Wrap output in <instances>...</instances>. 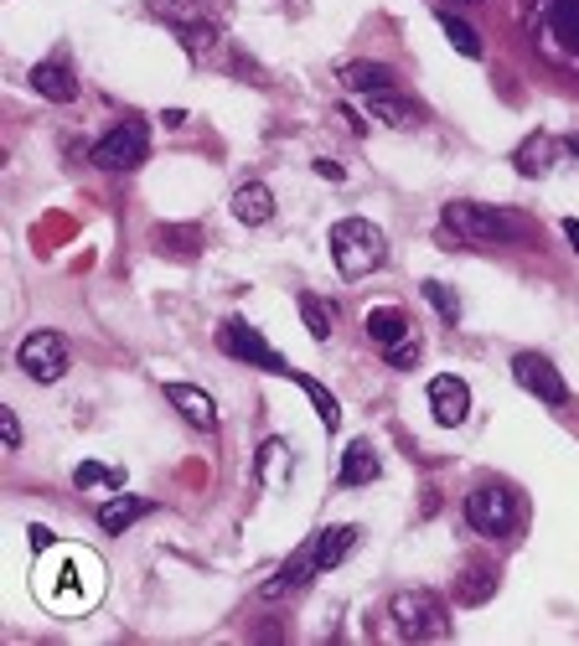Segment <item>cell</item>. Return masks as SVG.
<instances>
[{
	"mask_svg": "<svg viewBox=\"0 0 579 646\" xmlns=\"http://www.w3.org/2000/svg\"><path fill=\"white\" fill-rule=\"evenodd\" d=\"M166 404H171L192 430H213V424H218V404H213L197 383H166Z\"/></svg>",
	"mask_w": 579,
	"mask_h": 646,
	"instance_id": "11",
	"label": "cell"
},
{
	"mask_svg": "<svg viewBox=\"0 0 579 646\" xmlns=\"http://www.w3.org/2000/svg\"><path fill=\"white\" fill-rule=\"evenodd\" d=\"M156 243L166 249V254L192 259V254H197V243H202V228H192V223H181V228H160Z\"/></svg>",
	"mask_w": 579,
	"mask_h": 646,
	"instance_id": "25",
	"label": "cell"
},
{
	"mask_svg": "<svg viewBox=\"0 0 579 646\" xmlns=\"http://www.w3.org/2000/svg\"><path fill=\"white\" fill-rule=\"evenodd\" d=\"M341 83L367 98V94H378V88H394V73H388L383 62H347V68H341Z\"/></svg>",
	"mask_w": 579,
	"mask_h": 646,
	"instance_id": "21",
	"label": "cell"
},
{
	"mask_svg": "<svg viewBox=\"0 0 579 646\" xmlns=\"http://www.w3.org/2000/svg\"><path fill=\"white\" fill-rule=\"evenodd\" d=\"M120 481H124V470L104 466V460H83V466L73 470V487H79V491H88V487H120Z\"/></svg>",
	"mask_w": 579,
	"mask_h": 646,
	"instance_id": "26",
	"label": "cell"
},
{
	"mask_svg": "<svg viewBox=\"0 0 579 646\" xmlns=\"http://www.w3.org/2000/svg\"><path fill=\"white\" fill-rule=\"evenodd\" d=\"M424 300L435 306L445 321H460V300H456V290H445L439 279H424Z\"/></svg>",
	"mask_w": 579,
	"mask_h": 646,
	"instance_id": "28",
	"label": "cell"
},
{
	"mask_svg": "<svg viewBox=\"0 0 579 646\" xmlns=\"http://www.w3.org/2000/svg\"><path fill=\"white\" fill-rule=\"evenodd\" d=\"M388 615H394V626H399L409 642H430V636H445V626H450L445 606H439L430 589H399V595L388 600Z\"/></svg>",
	"mask_w": 579,
	"mask_h": 646,
	"instance_id": "4",
	"label": "cell"
},
{
	"mask_svg": "<svg viewBox=\"0 0 579 646\" xmlns=\"http://www.w3.org/2000/svg\"><path fill=\"white\" fill-rule=\"evenodd\" d=\"M492 595H497V564L471 559V564L460 569V579H456V606H486Z\"/></svg>",
	"mask_w": 579,
	"mask_h": 646,
	"instance_id": "14",
	"label": "cell"
},
{
	"mask_svg": "<svg viewBox=\"0 0 579 646\" xmlns=\"http://www.w3.org/2000/svg\"><path fill=\"white\" fill-rule=\"evenodd\" d=\"M26 538H32V549H37V553H47V549H52V528H41V523H37L32 533H26Z\"/></svg>",
	"mask_w": 579,
	"mask_h": 646,
	"instance_id": "31",
	"label": "cell"
},
{
	"mask_svg": "<svg viewBox=\"0 0 579 646\" xmlns=\"http://www.w3.org/2000/svg\"><path fill=\"white\" fill-rule=\"evenodd\" d=\"M466 5H477V0H466Z\"/></svg>",
	"mask_w": 579,
	"mask_h": 646,
	"instance_id": "35",
	"label": "cell"
},
{
	"mask_svg": "<svg viewBox=\"0 0 579 646\" xmlns=\"http://www.w3.org/2000/svg\"><path fill=\"white\" fill-rule=\"evenodd\" d=\"M367 336H373L378 347H394V342L409 336V321H403V311H394V306H378V311H367Z\"/></svg>",
	"mask_w": 579,
	"mask_h": 646,
	"instance_id": "22",
	"label": "cell"
},
{
	"mask_svg": "<svg viewBox=\"0 0 579 646\" xmlns=\"http://www.w3.org/2000/svg\"><path fill=\"white\" fill-rule=\"evenodd\" d=\"M145 156H150V135H145L141 119L114 124V130L94 145V166H104V171H135Z\"/></svg>",
	"mask_w": 579,
	"mask_h": 646,
	"instance_id": "6",
	"label": "cell"
},
{
	"mask_svg": "<svg viewBox=\"0 0 579 646\" xmlns=\"http://www.w3.org/2000/svg\"><path fill=\"white\" fill-rule=\"evenodd\" d=\"M430 414H435V424L456 430L460 419L471 414V388H466V378H456V372L430 378Z\"/></svg>",
	"mask_w": 579,
	"mask_h": 646,
	"instance_id": "10",
	"label": "cell"
},
{
	"mask_svg": "<svg viewBox=\"0 0 579 646\" xmlns=\"http://www.w3.org/2000/svg\"><path fill=\"white\" fill-rule=\"evenodd\" d=\"M548 32L564 52H579V0H548Z\"/></svg>",
	"mask_w": 579,
	"mask_h": 646,
	"instance_id": "19",
	"label": "cell"
},
{
	"mask_svg": "<svg viewBox=\"0 0 579 646\" xmlns=\"http://www.w3.org/2000/svg\"><path fill=\"white\" fill-rule=\"evenodd\" d=\"M378 451H373V440H352L347 455H341V470L337 481L341 487H367V481H378Z\"/></svg>",
	"mask_w": 579,
	"mask_h": 646,
	"instance_id": "16",
	"label": "cell"
},
{
	"mask_svg": "<svg viewBox=\"0 0 579 646\" xmlns=\"http://www.w3.org/2000/svg\"><path fill=\"white\" fill-rule=\"evenodd\" d=\"M16 362L32 383H58L62 372H68V342H62L58 332H32L21 342Z\"/></svg>",
	"mask_w": 579,
	"mask_h": 646,
	"instance_id": "8",
	"label": "cell"
},
{
	"mask_svg": "<svg viewBox=\"0 0 579 646\" xmlns=\"http://www.w3.org/2000/svg\"><path fill=\"white\" fill-rule=\"evenodd\" d=\"M445 228L466 243H507L518 238V223L512 213H497V207H481V202H445Z\"/></svg>",
	"mask_w": 579,
	"mask_h": 646,
	"instance_id": "3",
	"label": "cell"
},
{
	"mask_svg": "<svg viewBox=\"0 0 579 646\" xmlns=\"http://www.w3.org/2000/svg\"><path fill=\"white\" fill-rule=\"evenodd\" d=\"M564 238H569V249L579 254V217H564Z\"/></svg>",
	"mask_w": 579,
	"mask_h": 646,
	"instance_id": "33",
	"label": "cell"
},
{
	"mask_svg": "<svg viewBox=\"0 0 579 646\" xmlns=\"http://www.w3.org/2000/svg\"><path fill=\"white\" fill-rule=\"evenodd\" d=\"M41 595H47V606L58 610V615H83V610L99 606L104 595V569L94 553H62L58 574L41 585Z\"/></svg>",
	"mask_w": 579,
	"mask_h": 646,
	"instance_id": "1",
	"label": "cell"
},
{
	"mask_svg": "<svg viewBox=\"0 0 579 646\" xmlns=\"http://www.w3.org/2000/svg\"><path fill=\"white\" fill-rule=\"evenodd\" d=\"M290 378H295V383H300V393H305V398H311V404H316L321 424H326V430H337V424H341V409H337V398H331V393L321 388L316 378H305V372H290Z\"/></svg>",
	"mask_w": 579,
	"mask_h": 646,
	"instance_id": "24",
	"label": "cell"
},
{
	"mask_svg": "<svg viewBox=\"0 0 579 646\" xmlns=\"http://www.w3.org/2000/svg\"><path fill=\"white\" fill-rule=\"evenodd\" d=\"M0 434H5V451H21V419H16V409H0Z\"/></svg>",
	"mask_w": 579,
	"mask_h": 646,
	"instance_id": "30",
	"label": "cell"
},
{
	"mask_svg": "<svg viewBox=\"0 0 579 646\" xmlns=\"http://www.w3.org/2000/svg\"><path fill=\"white\" fill-rule=\"evenodd\" d=\"M316 177H326V181H341V166H337V160H316Z\"/></svg>",
	"mask_w": 579,
	"mask_h": 646,
	"instance_id": "32",
	"label": "cell"
},
{
	"mask_svg": "<svg viewBox=\"0 0 579 646\" xmlns=\"http://www.w3.org/2000/svg\"><path fill=\"white\" fill-rule=\"evenodd\" d=\"M564 151H569V156H579V135H569V140H564Z\"/></svg>",
	"mask_w": 579,
	"mask_h": 646,
	"instance_id": "34",
	"label": "cell"
},
{
	"mask_svg": "<svg viewBox=\"0 0 579 646\" xmlns=\"http://www.w3.org/2000/svg\"><path fill=\"white\" fill-rule=\"evenodd\" d=\"M512 378H518L522 388L533 393V398H543V404H569V383H564V372L548 362V357H539V352H518L512 357Z\"/></svg>",
	"mask_w": 579,
	"mask_h": 646,
	"instance_id": "9",
	"label": "cell"
},
{
	"mask_svg": "<svg viewBox=\"0 0 579 646\" xmlns=\"http://www.w3.org/2000/svg\"><path fill=\"white\" fill-rule=\"evenodd\" d=\"M218 347H222L228 357H239V362H249V368H264V372H290V368H285V357L275 352V347H269V342H264V336L254 332L249 321H239V315H233V321H222Z\"/></svg>",
	"mask_w": 579,
	"mask_h": 646,
	"instance_id": "7",
	"label": "cell"
},
{
	"mask_svg": "<svg viewBox=\"0 0 579 646\" xmlns=\"http://www.w3.org/2000/svg\"><path fill=\"white\" fill-rule=\"evenodd\" d=\"M358 549V528H326L316 538V569H337V564H347V553Z\"/></svg>",
	"mask_w": 579,
	"mask_h": 646,
	"instance_id": "20",
	"label": "cell"
},
{
	"mask_svg": "<svg viewBox=\"0 0 579 646\" xmlns=\"http://www.w3.org/2000/svg\"><path fill=\"white\" fill-rule=\"evenodd\" d=\"M150 512H156V502H145V497H114V502H104L99 507V528L124 533V528H135L141 517H150Z\"/></svg>",
	"mask_w": 579,
	"mask_h": 646,
	"instance_id": "17",
	"label": "cell"
},
{
	"mask_svg": "<svg viewBox=\"0 0 579 646\" xmlns=\"http://www.w3.org/2000/svg\"><path fill=\"white\" fill-rule=\"evenodd\" d=\"M233 217H239L243 228H264L275 217V192L264 181H243L239 192H233Z\"/></svg>",
	"mask_w": 579,
	"mask_h": 646,
	"instance_id": "15",
	"label": "cell"
},
{
	"mask_svg": "<svg viewBox=\"0 0 579 646\" xmlns=\"http://www.w3.org/2000/svg\"><path fill=\"white\" fill-rule=\"evenodd\" d=\"M367 115L378 119V124H394V130H414L424 119V109L414 98H403L399 88H378V94H367Z\"/></svg>",
	"mask_w": 579,
	"mask_h": 646,
	"instance_id": "12",
	"label": "cell"
},
{
	"mask_svg": "<svg viewBox=\"0 0 579 646\" xmlns=\"http://www.w3.org/2000/svg\"><path fill=\"white\" fill-rule=\"evenodd\" d=\"M300 315H305V332L316 336V342L331 336V315H337V311H326V300H316V295H300Z\"/></svg>",
	"mask_w": 579,
	"mask_h": 646,
	"instance_id": "27",
	"label": "cell"
},
{
	"mask_svg": "<svg viewBox=\"0 0 579 646\" xmlns=\"http://www.w3.org/2000/svg\"><path fill=\"white\" fill-rule=\"evenodd\" d=\"M435 21H439V32L450 37V47H456L460 58H481V37L456 16V11H435Z\"/></svg>",
	"mask_w": 579,
	"mask_h": 646,
	"instance_id": "23",
	"label": "cell"
},
{
	"mask_svg": "<svg viewBox=\"0 0 579 646\" xmlns=\"http://www.w3.org/2000/svg\"><path fill=\"white\" fill-rule=\"evenodd\" d=\"M32 88H37L41 98H52V104H73L79 98V79H73V68L62 58H47L32 68Z\"/></svg>",
	"mask_w": 579,
	"mask_h": 646,
	"instance_id": "13",
	"label": "cell"
},
{
	"mask_svg": "<svg viewBox=\"0 0 579 646\" xmlns=\"http://www.w3.org/2000/svg\"><path fill=\"white\" fill-rule=\"evenodd\" d=\"M383 352H388V368H414V362H420V336L409 332L403 342H394V347H383Z\"/></svg>",
	"mask_w": 579,
	"mask_h": 646,
	"instance_id": "29",
	"label": "cell"
},
{
	"mask_svg": "<svg viewBox=\"0 0 579 646\" xmlns=\"http://www.w3.org/2000/svg\"><path fill=\"white\" fill-rule=\"evenodd\" d=\"M466 523L481 538H512L518 533V497L507 487H477L466 497Z\"/></svg>",
	"mask_w": 579,
	"mask_h": 646,
	"instance_id": "5",
	"label": "cell"
},
{
	"mask_svg": "<svg viewBox=\"0 0 579 646\" xmlns=\"http://www.w3.org/2000/svg\"><path fill=\"white\" fill-rule=\"evenodd\" d=\"M331 259H337L341 279H367L373 270H383L388 238H383L367 217H341L337 228H331Z\"/></svg>",
	"mask_w": 579,
	"mask_h": 646,
	"instance_id": "2",
	"label": "cell"
},
{
	"mask_svg": "<svg viewBox=\"0 0 579 646\" xmlns=\"http://www.w3.org/2000/svg\"><path fill=\"white\" fill-rule=\"evenodd\" d=\"M554 156H559V140H554V135H528L512 160H518L522 177H543V171L554 166Z\"/></svg>",
	"mask_w": 579,
	"mask_h": 646,
	"instance_id": "18",
	"label": "cell"
}]
</instances>
